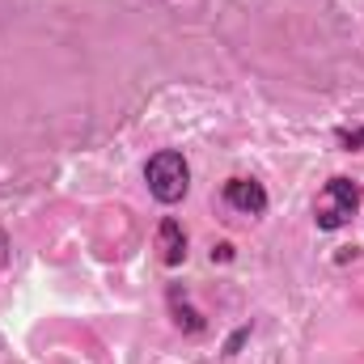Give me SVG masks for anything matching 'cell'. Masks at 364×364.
<instances>
[{"mask_svg": "<svg viewBox=\"0 0 364 364\" xmlns=\"http://www.w3.org/2000/svg\"><path fill=\"white\" fill-rule=\"evenodd\" d=\"M144 178H149V191L157 203H178L191 186V170H186V157L174 153V149H161L157 157H149L144 166Z\"/></svg>", "mask_w": 364, "mask_h": 364, "instance_id": "1", "label": "cell"}, {"mask_svg": "<svg viewBox=\"0 0 364 364\" xmlns=\"http://www.w3.org/2000/svg\"><path fill=\"white\" fill-rule=\"evenodd\" d=\"M356 208H360V182L331 178L314 203V220H318V229H343L356 216Z\"/></svg>", "mask_w": 364, "mask_h": 364, "instance_id": "2", "label": "cell"}, {"mask_svg": "<svg viewBox=\"0 0 364 364\" xmlns=\"http://www.w3.org/2000/svg\"><path fill=\"white\" fill-rule=\"evenodd\" d=\"M225 203L246 212V216H263L267 212V191H263V182H255V178H229L225 182Z\"/></svg>", "mask_w": 364, "mask_h": 364, "instance_id": "3", "label": "cell"}, {"mask_svg": "<svg viewBox=\"0 0 364 364\" xmlns=\"http://www.w3.org/2000/svg\"><path fill=\"white\" fill-rule=\"evenodd\" d=\"M157 250H161V263L166 267H178L182 259H186V233H182V225L174 216H166L157 225Z\"/></svg>", "mask_w": 364, "mask_h": 364, "instance_id": "4", "label": "cell"}, {"mask_svg": "<svg viewBox=\"0 0 364 364\" xmlns=\"http://www.w3.org/2000/svg\"><path fill=\"white\" fill-rule=\"evenodd\" d=\"M170 314H174V322H178L182 331H191V335H199V331L208 326V322H203V318H199V314L186 305V292H182L178 284L170 288Z\"/></svg>", "mask_w": 364, "mask_h": 364, "instance_id": "5", "label": "cell"}, {"mask_svg": "<svg viewBox=\"0 0 364 364\" xmlns=\"http://www.w3.org/2000/svg\"><path fill=\"white\" fill-rule=\"evenodd\" d=\"M335 136H339V144H343V149H352V153L364 149V127H339Z\"/></svg>", "mask_w": 364, "mask_h": 364, "instance_id": "6", "label": "cell"}, {"mask_svg": "<svg viewBox=\"0 0 364 364\" xmlns=\"http://www.w3.org/2000/svg\"><path fill=\"white\" fill-rule=\"evenodd\" d=\"M246 339H250V326H242V331H233V335H229V343H225V356H237V348H242Z\"/></svg>", "mask_w": 364, "mask_h": 364, "instance_id": "7", "label": "cell"}, {"mask_svg": "<svg viewBox=\"0 0 364 364\" xmlns=\"http://www.w3.org/2000/svg\"><path fill=\"white\" fill-rule=\"evenodd\" d=\"M0 267H9V233L0 229Z\"/></svg>", "mask_w": 364, "mask_h": 364, "instance_id": "8", "label": "cell"}, {"mask_svg": "<svg viewBox=\"0 0 364 364\" xmlns=\"http://www.w3.org/2000/svg\"><path fill=\"white\" fill-rule=\"evenodd\" d=\"M212 259H220V263H229V259H233V246H216V250H212Z\"/></svg>", "mask_w": 364, "mask_h": 364, "instance_id": "9", "label": "cell"}]
</instances>
